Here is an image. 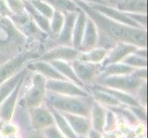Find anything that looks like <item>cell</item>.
I'll return each mask as SVG.
<instances>
[{"label": "cell", "instance_id": "1", "mask_svg": "<svg viewBox=\"0 0 148 138\" xmlns=\"http://www.w3.org/2000/svg\"><path fill=\"white\" fill-rule=\"evenodd\" d=\"M74 1L95 23L99 32V47L110 49L117 43H128L138 47H147V30L131 27L107 18L88 4Z\"/></svg>", "mask_w": 148, "mask_h": 138}, {"label": "cell", "instance_id": "2", "mask_svg": "<svg viewBox=\"0 0 148 138\" xmlns=\"http://www.w3.org/2000/svg\"><path fill=\"white\" fill-rule=\"evenodd\" d=\"M26 51L37 52L40 55L43 47L30 43L9 18L0 16V65Z\"/></svg>", "mask_w": 148, "mask_h": 138}, {"label": "cell", "instance_id": "3", "mask_svg": "<svg viewBox=\"0 0 148 138\" xmlns=\"http://www.w3.org/2000/svg\"><path fill=\"white\" fill-rule=\"evenodd\" d=\"M93 101L94 100L91 95L88 97L64 96L47 91L44 100V105L52 107L60 112L89 117Z\"/></svg>", "mask_w": 148, "mask_h": 138}, {"label": "cell", "instance_id": "4", "mask_svg": "<svg viewBox=\"0 0 148 138\" xmlns=\"http://www.w3.org/2000/svg\"><path fill=\"white\" fill-rule=\"evenodd\" d=\"M25 78L21 91H23L19 104L25 108H33V107L42 106L44 103L45 97L47 94L46 89V78L37 73H32L29 71Z\"/></svg>", "mask_w": 148, "mask_h": 138}, {"label": "cell", "instance_id": "5", "mask_svg": "<svg viewBox=\"0 0 148 138\" xmlns=\"http://www.w3.org/2000/svg\"><path fill=\"white\" fill-rule=\"evenodd\" d=\"M146 83V80L138 78L134 72L129 75L114 76H99L94 85H99L106 88L118 89L126 93L134 95L141 87Z\"/></svg>", "mask_w": 148, "mask_h": 138}, {"label": "cell", "instance_id": "6", "mask_svg": "<svg viewBox=\"0 0 148 138\" xmlns=\"http://www.w3.org/2000/svg\"><path fill=\"white\" fill-rule=\"evenodd\" d=\"M40 54L33 51H26L0 65V84L21 71L29 61L37 59Z\"/></svg>", "mask_w": 148, "mask_h": 138}, {"label": "cell", "instance_id": "7", "mask_svg": "<svg viewBox=\"0 0 148 138\" xmlns=\"http://www.w3.org/2000/svg\"><path fill=\"white\" fill-rule=\"evenodd\" d=\"M46 89L52 93L64 95V96H75V97H88L90 96L88 89L82 88L78 85L66 79H47Z\"/></svg>", "mask_w": 148, "mask_h": 138}, {"label": "cell", "instance_id": "8", "mask_svg": "<svg viewBox=\"0 0 148 138\" xmlns=\"http://www.w3.org/2000/svg\"><path fill=\"white\" fill-rule=\"evenodd\" d=\"M71 65H72V67L76 76L82 82L86 89L95 84V81L99 78L102 67L101 64L84 62V61H81L77 58L72 61Z\"/></svg>", "mask_w": 148, "mask_h": 138}, {"label": "cell", "instance_id": "9", "mask_svg": "<svg viewBox=\"0 0 148 138\" xmlns=\"http://www.w3.org/2000/svg\"><path fill=\"white\" fill-rule=\"evenodd\" d=\"M79 50L75 49L72 46L65 45H55L53 47L45 51L40 54L37 59L52 62V61H65L72 62L78 57Z\"/></svg>", "mask_w": 148, "mask_h": 138}, {"label": "cell", "instance_id": "10", "mask_svg": "<svg viewBox=\"0 0 148 138\" xmlns=\"http://www.w3.org/2000/svg\"><path fill=\"white\" fill-rule=\"evenodd\" d=\"M88 5L93 9H95L96 11L101 13L102 15H104L107 18L114 20V21L120 22L124 25H128V26H131V27L139 28L134 21H132V19L130 18L128 13L121 11V10L118 9L115 7H111L106 4H98V3L88 4Z\"/></svg>", "mask_w": 148, "mask_h": 138}, {"label": "cell", "instance_id": "11", "mask_svg": "<svg viewBox=\"0 0 148 138\" xmlns=\"http://www.w3.org/2000/svg\"><path fill=\"white\" fill-rule=\"evenodd\" d=\"M30 124L36 130H43L54 124V120L52 112L46 106H39L28 108Z\"/></svg>", "mask_w": 148, "mask_h": 138}, {"label": "cell", "instance_id": "12", "mask_svg": "<svg viewBox=\"0 0 148 138\" xmlns=\"http://www.w3.org/2000/svg\"><path fill=\"white\" fill-rule=\"evenodd\" d=\"M138 48H139L138 46L132 43H122V42L117 43L110 49L108 50V54H107L106 58L101 65H105L108 64L121 62L126 56H128L129 54L135 52Z\"/></svg>", "mask_w": 148, "mask_h": 138}, {"label": "cell", "instance_id": "13", "mask_svg": "<svg viewBox=\"0 0 148 138\" xmlns=\"http://www.w3.org/2000/svg\"><path fill=\"white\" fill-rule=\"evenodd\" d=\"M26 68L32 73H37L44 76L46 79H65L51 63L46 61L34 59L26 65Z\"/></svg>", "mask_w": 148, "mask_h": 138}, {"label": "cell", "instance_id": "14", "mask_svg": "<svg viewBox=\"0 0 148 138\" xmlns=\"http://www.w3.org/2000/svg\"><path fill=\"white\" fill-rule=\"evenodd\" d=\"M24 79L19 81L18 84L16 86V88L10 93V95L8 98L5 99V100L0 104V119L3 120L5 122H9L12 118L15 111V107H16L18 100L19 99L20 89H21Z\"/></svg>", "mask_w": 148, "mask_h": 138}, {"label": "cell", "instance_id": "15", "mask_svg": "<svg viewBox=\"0 0 148 138\" xmlns=\"http://www.w3.org/2000/svg\"><path fill=\"white\" fill-rule=\"evenodd\" d=\"M76 15H77V12H68L64 14V22L57 39L55 40L54 46L55 45L72 46L73 30L75 22Z\"/></svg>", "mask_w": 148, "mask_h": 138}, {"label": "cell", "instance_id": "16", "mask_svg": "<svg viewBox=\"0 0 148 138\" xmlns=\"http://www.w3.org/2000/svg\"><path fill=\"white\" fill-rule=\"evenodd\" d=\"M99 43V32L95 23L90 18L88 17L84 30V34L81 40L79 52H86L98 46Z\"/></svg>", "mask_w": 148, "mask_h": 138}, {"label": "cell", "instance_id": "17", "mask_svg": "<svg viewBox=\"0 0 148 138\" xmlns=\"http://www.w3.org/2000/svg\"><path fill=\"white\" fill-rule=\"evenodd\" d=\"M61 113L67 121L75 135H78L80 136H85L88 135V131L90 130V122L88 119V117L66 113V112H61Z\"/></svg>", "mask_w": 148, "mask_h": 138}, {"label": "cell", "instance_id": "18", "mask_svg": "<svg viewBox=\"0 0 148 138\" xmlns=\"http://www.w3.org/2000/svg\"><path fill=\"white\" fill-rule=\"evenodd\" d=\"M29 73V70L26 68V66L21 70L19 71L18 74L13 76L12 78H10L7 79L6 81H4L0 84V104L5 100V99L8 98L10 95V93L14 90V89L16 88V86L18 84L19 81H21L26 78V76Z\"/></svg>", "mask_w": 148, "mask_h": 138}, {"label": "cell", "instance_id": "19", "mask_svg": "<svg viewBox=\"0 0 148 138\" xmlns=\"http://www.w3.org/2000/svg\"><path fill=\"white\" fill-rule=\"evenodd\" d=\"M106 112L107 110L104 108V106L100 105L97 101H93L90 109L91 116V122H92L93 129L99 133H103L104 131V124L106 119Z\"/></svg>", "mask_w": 148, "mask_h": 138}, {"label": "cell", "instance_id": "20", "mask_svg": "<svg viewBox=\"0 0 148 138\" xmlns=\"http://www.w3.org/2000/svg\"><path fill=\"white\" fill-rule=\"evenodd\" d=\"M121 62L134 69L147 68V47H139L135 52L126 56Z\"/></svg>", "mask_w": 148, "mask_h": 138}, {"label": "cell", "instance_id": "21", "mask_svg": "<svg viewBox=\"0 0 148 138\" xmlns=\"http://www.w3.org/2000/svg\"><path fill=\"white\" fill-rule=\"evenodd\" d=\"M86 19H88L86 14L80 8V11L77 12V15H76L75 22L73 30V36H72V47L77 50H79L80 47V43L84 34Z\"/></svg>", "mask_w": 148, "mask_h": 138}, {"label": "cell", "instance_id": "22", "mask_svg": "<svg viewBox=\"0 0 148 138\" xmlns=\"http://www.w3.org/2000/svg\"><path fill=\"white\" fill-rule=\"evenodd\" d=\"M135 69L132 66L125 65L122 62L112 63L105 65H102L100 73L99 76H122L129 75L134 72Z\"/></svg>", "mask_w": 148, "mask_h": 138}, {"label": "cell", "instance_id": "23", "mask_svg": "<svg viewBox=\"0 0 148 138\" xmlns=\"http://www.w3.org/2000/svg\"><path fill=\"white\" fill-rule=\"evenodd\" d=\"M49 63H51V65L64 76V78H65L66 80H69L71 82H73L80 87H82V88H85L82 82H81L77 76H76L75 71L72 67V65H71L70 62H65V61H52V62H49Z\"/></svg>", "mask_w": 148, "mask_h": 138}, {"label": "cell", "instance_id": "24", "mask_svg": "<svg viewBox=\"0 0 148 138\" xmlns=\"http://www.w3.org/2000/svg\"><path fill=\"white\" fill-rule=\"evenodd\" d=\"M47 108L50 110V111L52 112V114L53 116L55 126L57 127V129L62 133V135L64 137H66V138H78L77 135L75 134V132L72 130V128H71V126L69 125L67 121L65 120V118L62 115V113H61L60 111L52 108V107H47Z\"/></svg>", "mask_w": 148, "mask_h": 138}, {"label": "cell", "instance_id": "25", "mask_svg": "<svg viewBox=\"0 0 148 138\" xmlns=\"http://www.w3.org/2000/svg\"><path fill=\"white\" fill-rule=\"evenodd\" d=\"M108 50L102 47H97L90 49L86 52H79L77 59L84 61V62L92 63V64H102L105 60Z\"/></svg>", "mask_w": 148, "mask_h": 138}, {"label": "cell", "instance_id": "26", "mask_svg": "<svg viewBox=\"0 0 148 138\" xmlns=\"http://www.w3.org/2000/svg\"><path fill=\"white\" fill-rule=\"evenodd\" d=\"M115 8L126 13H147V0H121Z\"/></svg>", "mask_w": 148, "mask_h": 138}, {"label": "cell", "instance_id": "27", "mask_svg": "<svg viewBox=\"0 0 148 138\" xmlns=\"http://www.w3.org/2000/svg\"><path fill=\"white\" fill-rule=\"evenodd\" d=\"M25 10L29 14L30 19H32V21L36 24V26L43 32L44 33L48 34L49 36V19L45 18L43 15L39 13L36 9L33 8V6L30 4L29 1L25 0Z\"/></svg>", "mask_w": 148, "mask_h": 138}, {"label": "cell", "instance_id": "28", "mask_svg": "<svg viewBox=\"0 0 148 138\" xmlns=\"http://www.w3.org/2000/svg\"><path fill=\"white\" fill-rule=\"evenodd\" d=\"M96 86L97 88H99L102 90H104L106 92H108L109 94H110L112 97L118 100L121 104H125V105H128V106H139L141 105L139 103V101L137 100V99L134 95L129 94V93H126L124 91H121L118 89H110V88H106V87H101L99 85H94Z\"/></svg>", "mask_w": 148, "mask_h": 138}, {"label": "cell", "instance_id": "29", "mask_svg": "<svg viewBox=\"0 0 148 138\" xmlns=\"http://www.w3.org/2000/svg\"><path fill=\"white\" fill-rule=\"evenodd\" d=\"M44 1L47 2L54 11H59L64 14L80 11V8L74 0H44Z\"/></svg>", "mask_w": 148, "mask_h": 138}, {"label": "cell", "instance_id": "30", "mask_svg": "<svg viewBox=\"0 0 148 138\" xmlns=\"http://www.w3.org/2000/svg\"><path fill=\"white\" fill-rule=\"evenodd\" d=\"M29 2L33 6V8L36 9L39 13L43 15L45 18H47L49 19L53 16V14L54 12L53 8L51 7L47 2H45L44 0H32V1H29Z\"/></svg>", "mask_w": 148, "mask_h": 138}, {"label": "cell", "instance_id": "31", "mask_svg": "<svg viewBox=\"0 0 148 138\" xmlns=\"http://www.w3.org/2000/svg\"><path fill=\"white\" fill-rule=\"evenodd\" d=\"M12 14L25 11V0H5Z\"/></svg>", "mask_w": 148, "mask_h": 138}, {"label": "cell", "instance_id": "32", "mask_svg": "<svg viewBox=\"0 0 148 138\" xmlns=\"http://www.w3.org/2000/svg\"><path fill=\"white\" fill-rule=\"evenodd\" d=\"M116 126V117L114 114V111H107L106 112V119L104 124V130L105 132H110L112 131Z\"/></svg>", "mask_w": 148, "mask_h": 138}, {"label": "cell", "instance_id": "33", "mask_svg": "<svg viewBox=\"0 0 148 138\" xmlns=\"http://www.w3.org/2000/svg\"><path fill=\"white\" fill-rule=\"evenodd\" d=\"M43 135L45 138H65L62 133L57 129L55 124L43 129Z\"/></svg>", "mask_w": 148, "mask_h": 138}, {"label": "cell", "instance_id": "34", "mask_svg": "<svg viewBox=\"0 0 148 138\" xmlns=\"http://www.w3.org/2000/svg\"><path fill=\"white\" fill-rule=\"evenodd\" d=\"M130 108H131V111L134 112L135 117H138L139 119L145 121L146 113H145V107H142V105H139V106H131Z\"/></svg>", "mask_w": 148, "mask_h": 138}, {"label": "cell", "instance_id": "35", "mask_svg": "<svg viewBox=\"0 0 148 138\" xmlns=\"http://www.w3.org/2000/svg\"><path fill=\"white\" fill-rule=\"evenodd\" d=\"M12 15L9 8L5 0H0V16L2 17H10Z\"/></svg>", "mask_w": 148, "mask_h": 138}, {"label": "cell", "instance_id": "36", "mask_svg": "<svg viewBox=\"0 0 148 138\" xmlns=\"http://www.w3.org/2000/svg\"><path fill=\"white\" fill-rule=\"evenodd\" d=\"M17 129L16 127L12 124H6L3 125L2 129H1V133L4 136H9V135H14L15 133H16Z\"/></svg>", "mask_w": 148, "mask_h": 138}, {"label": "cell", "instance_id": "37", "mask_svg": "<svg viewBox=\"0 0 148 138\" xmlns=\"http://www.w3.org/2000/svg\"><path fill=\"white\" fill-rule=\"evenodd\" d=\"M88 138H102L101 133L96 131L94 129H90L88 133Z\"/></svg>", "mask_w": 148, "mask_h": 138}, {"label": "cell", "instance_id": "38", "mask_svg": "<svg viewBox=\"0 0 148 138\" xmlns=\"http://www.w3.org/2000/svg\"><path fill=\"white\" fill-rule=\"evenodd\" d=\"M104 4L106 5H109V6H111V7H116L117 4H118L121 0H102Z\"/></svg>", "mask_w": 148, "mask_h": 138}, {"label": "cell", "instance_id": "39", "mask_svg": "<svg viewBox=\"0 0 148 138\" xmlns=\"http://www.w3.org/2000/svg\"><path fill=\"white\" fill-rule=\"evenodd\" d=\"M76 1H80V2H84L86 4H94V3H98V4H104L102 0H76Z\"/></svg>", "mask_w": 148, "mask_h": 138}, {"label": "cell", "instance_id": "40", "mask_svg": "<svg viewBox=\"0 0 148 138\" xmlns=\"http://www.w3.org/2000/svg\"><path fill=\"white\" fill-rule=\"evenodd\" d=\"M25 138H45L43 134H40V133H36V134H32Z\"/></svg>", "mask_w": 148, "mask_h": 138}, {"label": "cell", "instance_id": "41", "mask_svg": "<svg viewBox=\"0 0 148 138\" xmlns=\"http://www.w3.org/2000/svg\"><path fill=\"white\" fill-rule=\"evenodd\" d=\"M5 138H18V137L15 135H9V136H5Z\"/></svg>", "mask_w": 148, "mask_h": 138}, {"label": "cell", "instance_id": "42", "mask_svg": "<svg viewBox=\"0 0 148 138\" xmlns=\"http://www.w3.org/2000/svg\"><path fill=\"white\" fill-rule=\"evenodd\" d=\"M78 138H86V136H80V137H78Z\"/></svg>", "mask_w": 148, "mask_h": 138}, {"label": "cell", "instance_id": "43", "mask_svg": "<svg viewBox=\"0 0 148 138\" xmlns=\"http://www.w3.org/2000/svg\"><path fill=\"white\" fill-rule=\"evenodd\" d=\"M26 1H32V0H26Z\"/></svg>", "mask_w": 148, "mask_h": 138}]
</instances>
